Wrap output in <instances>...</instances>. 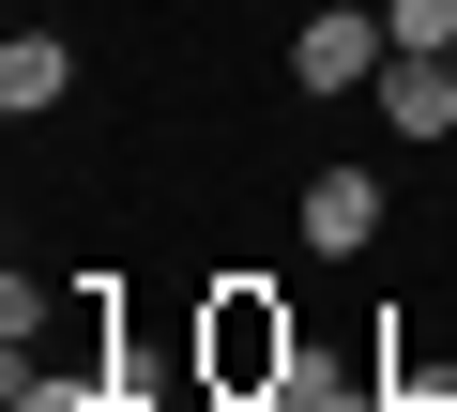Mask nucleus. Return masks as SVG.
Returning a JSON list of instances; mask_svg holds the SVG:
<instances>
[{"label":"nucleus","mask_w":457,"mask_h":412,"mask_svg":"<svg viewBox=\"0 0 457 412\" xmlns=\"http://www.w3.org/2000/svg\"><path fill=\"white\" fill-rule=\"evenodd\" d=\"M275 382H305V321L260 275H213L198 290V412L213 397H275Z\"/></svg>","instance_id":"obj_1"},{"label":"nucleus","mask_w":457,"mask_h":412,"mask_svg":"<svg viewBox=\"0 0 457 412\" xmlns=\"http://www.w3.org/2000/svg\"><path fill=\"white\" fill-rule=\"evenodd\" d=\"M396 31H381V0H320V16L290 31V92H381Z\"/></svg>","instance_id":"obj_2"},{"label":"nucleus","mask_w":457,"mask_h":412,"mask_svg":"<svg viewBox=\"0 0 457 412\" xmlns=\"http://www.w3.org/2000/svg\"><path fill=\"white\" fill-rule=\"evenodd\" d=\"M213 412H305V382H275V397H213Z\"/></svg>","instance_id":"obj_8"},{"label":"nucleus","mask_w":457,"mask_h":412,"mask_svg":"<svg viewBox=\"0 0 457 412\" xmlns=\"http://www.w3.org/2000/svg\"><path fill=\"white\" fill-rule=\"evenodd\" d=\"M381 122L396 138H457V62H381Z\"/></svg>","instance_id":"obj_5"},{"label":"nucleus","mask_w":457,"mask_h":412,"mask_svg":"<svg viewBox=\"0 0 457 412\" xmlns=\"http://www.w3.org/2000/svg\"><path fill=\"white\" fill-rule=\"evenodd\" d=\"M62 92H77V46L62 31H16V46H0V107H16V122H46Z\"/></svg>","instance_id":"obj_4"},{"label":"nucleus","mask_w":457,"mask_h":412,"mask_svg":"<svg viewBox=\"0 0 457 412\" xmlns=\"http://www.w3.org/2000/svg\"><path fill=\"white\" fill-rule=\"evenodd\" d=\"M183 397H198V366H183V382H153V366H122V412H183Z\"/></svg>","instance_id":"obj_7"},{"label":"nucleus","mask_w":457,"mask_h":412,"mask_svg":"<svg viewBox=\"0 0 457 412\" xmlns=\"http://www.w3.org/2000/svg\"><path fill=\"white\" fill-rule=\"evenodd\" d=\"M381 245V168H305V260H366Z\"/></svg>","instance_id":"obj_3"},{"label":"nucleus","mask_w":457,"mask_h":412,"mask_svg":"<svg viewBox=\"0 0 457 412\" xmlns=\"http://www.w3.org/2000/svg\"><path fill=\"white\" fill-rule=\"evenodd\" d=\"M381 31H396V62H457V0H381Z\"/></svg>","instance_id":"obj_6"}]
</instances>
